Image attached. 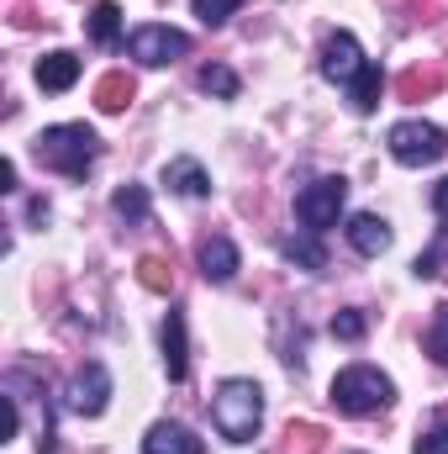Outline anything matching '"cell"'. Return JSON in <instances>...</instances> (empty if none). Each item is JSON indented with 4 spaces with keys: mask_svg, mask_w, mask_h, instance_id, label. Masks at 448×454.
<instances>
[{
    "mask_svg": "<svg viewBox=\"0 0 448 454\" xmlns=\"http://www.w3.org/2000/svg\"><path fill=\"white\" fill-rule=\"evenodd\" d=\"M380 85H385V80H380V69H375V64H364V74L348 85V96H353V112H364V116L375 112V106H380Z\"/></svg>",
    "mask_w": 448,
    "mask_h": 454,
    "instance_id": "cell-19",
    "label": "cell"
},
{
    "mask_svg": "<svg viewBox=\"0 0 448 454\" xmlns=\"http://www.w3.org/2000/svg\"><path fill=\"white\" fill-rule=\"evenodd\" d=\"M385 143H390L396 164H412V169L438 164V159L448 153V132L444 127H433V121H396Z\"/></svg>",
    "mask_w": 448,
    "mask_h": 454,
    "instance_id": "cell-4",
    "label": "cell"
},
{
    "mask_svg": "<svg viewBox=\"0 0 448 454\" xmlns=\"http://www.w3.org/2000/svg\"><path fill=\"white\" fill-rule=\"evenodd\" d=\"M74 80H80V59H74L69 48H53V53L37 59V85H42V90L58 96V90H69Z\"/></svg>",
    "mask_w": 448,
    "mask_h": 454,
    "instance_id": "cell-11",
    "label": "cell"
},
{
    "mask_svg": "<svg viewBox=\"0 0 448 454\" xmlns=\"http://www.w3.org/2000/svg\"><path fill=\"white\" fill-rule=\"evenodd\" d=\"M90 37H96L101 48H112L116 37H121V5H112V0H101V5L90 11Z\"/></svg>",
    "mask_w": 448,
    "mask_h": 454,
    "instance_id": "cell-20",
    "label": "cell"
},
{
    "mask_svg": "<svg viewBox=\"0 0 448 454\" xmlns=\"http://www.w3.org/2000/svg\"><path fill=\"white\" fill-rule=\"evenodd\" d=\"M37 164L58 169L64 180H85L90 164H96V132L85 121H64V127H42L37 143H32Z\"/></svg>",
    "mask_w": 448,
    "mask_h": 454,
    "instance_id": "cell-1",
    "label": "cell"
},
{
    "mask_svg": "<svg viewBox=\"0 0 448 454\" xmlns=\"http://www.w3.org/2000/svg\"><path fill=\"white\" fill-rule=\"evenodd\" d=\"M164 185H169L174 196H185V201H201V196L212 191V180H206V169H201L196 159H174V164L164 169Z\"/></svg>",
    "mask_w": 448,
    "mask_h": 454,
    "instance_id": "cell-14",
    "label": "cell"
},
{
    "mask_svg": "<svg viewBox=\"0 0 448 454\" xmlns=\"http://www.w3.org/2000/svg\"><path fill=\"white\" fill-rule=\"evenodd\" d=\"M428 354H433V364H444L448 370V301H438L433 307V328H428Z\"/></svg>",
    "mask_w": 448,
    "mask_h": 454,
    "instance_id": "cell-23",
    "label": "cell"
},
{
    "mask_svg": "<svg viewBox=\"0 0 448 454\" xmlns=\"http://www.w3.org/2000/svg\"><path fill=\"white\" fill-rule=\"evenodd\" d=\"M106 396H112V375H106V364H85L74 380H69V412H80V418H101L106 412Z\"/></svg>",
    "mask_w": 448,
    "mask_h": 454,
    "instance_id": "cell-7",
    "label": "cell"
},
{
    "mask_svg": "<svg viewBox=\"0 0 448 454\" xmlns=\"http://www.w3.org/2000/svg\"><path fill=\"white\" fill-rule=\"evenodd\" d=\"M444 90V69H406L401 80H396V96L401 101H428V96H438Z\"/></svg>",
    "mask_w": 448,
    "mask_h": 454,
    "instance_id": "cell-16",
    "label": "cell"
},
{
    "mask_svg": "<svg viewBox=\"0 0 448 454\" xmlns=\"http://www.w3.org/2000/svg\"><path fill=\"white\" fill-rule=\"evenodd\" d=\"M433 212H438V217L448 223V175L438 180V185H433Z\"/></svg>",
    "mask_w": 448,
    "mask_h": 454,
    "instance_id": "cell-30",
    "label": "cell"
},
{
    "mask_svg": "<svg viewBox=\"0 0 448 454\" xmlns=\"http://www.w3.org/2000/svg\"><path fill=\"white\" fill-rule=\"evenodd\" d=\"M343 201H348V180L343 175H322V180H312L296 196V217H301L306 232H328L337 223V212H343Z\"/></svg>",
    "mask_w": 448,
    "mask_h": 454,
    "instance_id": "cell-5",
    "label": "cell"
},
{
    "mask_svg": "<svg viewBox=\"0 0 448 454\" xmlns=\"http://www.w3.org/2000/svg\"><path fill=\"white\" fill-rule=\"evenodd\" d=\"M417 454H448V412H438V418L417 434Z\"/></svg>",
    "mask_w": 448,
    "mask_h": 454,
    "instance_id": "cell-27",
    "label": "cell"
},
{
    "mask_svg": "<svg viewBox=\"0 0 448 454\" xmlns=\"http://www.w3.org/2000/svg\"><path fill=\"white\" fill-rule=\"evenodd\" d=\"M406 11H412L417 21H438V0H406Z\"/></svg>",
    "mask_w": 448,
    "mask_h": 454,
    "instance_id": "cell-29",
    "label": "cell"
},
{
    "mask_svg": "<svg viewBox=\"0 0 448 454\" xmlns=\"http://www.w3.org/2000/svg\"><path fill=\"white\" fill-rule=\"evenodd\" d=\"M127 53H132L137 64H148V69H164V64H174V59L190 53V37L174 32V27H137V32L127 37Z\"/></svg>",
    "mask_w": 448,
    "mask_h": 454,
    "instance_id": "cell-6",
    "label": "cell"
},
{
    "mask_svg": "<svg viewBox=\"0 0 448 454\" xmlns=\"http://www.w3.org/2000/svg\"><path fill=\"white\" fill-rule=\"evenodd\" d=\"M322 74H328L333 85H353V80L364 74V48L353 43V32H333V37L322 43Z\"/></svg>",
    "mask_w": 448,
    "mask_h": 454,
    "instance_id": "cell-8",
    "label": "cell"
},
{
    "mask_svg": "<svg viewBox=\"0 0 448 454\" xmlns=\"http://www.w3.org/2000/svg\"><path fill=\"white\" fill-rule=\"evenodd\" d=\"M237 5H243V0H196V16H201L206 27H222Z\"/></svg>",
    "mask_w": 448,
    "mask_h": 454,
    "instance_id": "cell-28",
    "label": "cell"
},
{
    "mask_svg": "<svg viewBox=\"0 0 448 454\" xmlns=\"http://www.w3.org/2000/svg\"><path fill=\"white\" fill-rule=\"evenodd\" d=\"M143 454H206V444L185 423H153L143 439Z\"/></svg>",
    "mask_w": 448,
    "mask_h": 454,
    "instance_id": "cell-10",
    "label": "cell"
},
{
    "mask_svg": "<svg viewBox=\"0 0 448 454\" xmlns=\"http://www.w3.org/2000/svg\"><path fill=\"white\" fill-rule=\"evenodd\" d=\"M27 217H32V223H48V201H42V196H37V201H32V207H27Z\"/></svg>",
    "mask_w": 448,
    "mask_h": 454,
    "instance_id": "cell-33",
    "label": "cell"
},
{
    "mask_svg": "<svg viewBox=\"0 0 448 454\" xmlns=\"http://www.w3.org/2000/svg\"><path fill=\"white\" fill-rule=\"evenodd\" d=\"M364 328H369V317H364L359 307H343V312L333 317V339H343V343H359Z\"/></svg>",
    "mask_w": 448,
    "mask_h": 454,
    "instance_id": "cell-26",
    "label": "cell"
},
{
    "mask_svg": "<svg viewBox=\"0 0 448 454\" xmlns=\"http://www.w3.org/2000/svg\"><path fill=\"white\" fill-rule=\"evenodd\" d=\"M212 423L217 434L232 439V444H248L264 423V391L253 380H222L217 396H212Z\"/></svg>",
    "mask_w": 448,
    "mask_h": 454,
    "instance_id": "cell-2",
    "label": "cell"
},
{
    "mask_svg": "<svg viewBox=\"0 0 448 454\" xmlns=\"http://www.w3.org/2000/svg\"><path fill=\"white\" fill-rule=\"evenodd\" d=\"M348 243H353L364 259H375V254H385V248H390V223H385V217H375V212H359V217L348 223Z\"/></svg>",
    "mask_w": 448,
    "mask_h": 454,
    "instance_id": "cell-12",
    "label": "cell"
},
{
    "mask_svg": "<svg viewBox=\"0 0 448 454\" xmlns=\"http://www.w3.org/2000/svg\"><path fill=\"white\" fill-rule=\"evenodd\" d=\"M164 370H169V380H185V375H190V348H185V312H169V317H164Z\"/></svg>",
    "mask_w": 448,
    "mask_h": 454,
    "instance_id": "cell-13",
    "label": "cell"
},
{
    "mask_svg": "<svg viewBox=\"0 0 448 454\" xmlns=\"http://www.w3.org/2000/svg\"><path fill=\"white\" fill-rule=\"evenodd\" d=\"M285 254H290L296 264H306V270H328V254H322L317 232H312V238H290V243H285Z\"/></svg>",
    "mask_w": 448,
    "mask_h": 454,
    "instance_id": "cell-25",
    "label": "cell"
},
{
    "mask_svg": "<svg viewBox=\"0 0 448 454\" xmlns=\"http://www.w3.org/2000/svg\"><path fill=\"white\" fill-rule=\"evenodd\" d=\"M11 16H16V27H37V21H42V16H37V11H32V5H16V11H11Z\"/></svg>",
    "mask_w": 448,
    "mask_h": 454,
    "instance_id": "cell-31",
    "label": "cell"
},
{
    "mask_svg": "<svg viewBox=\"0 0 448 454\" xmlns=\"http://www.w3.org/2000/svg\"><path fill=\"white\" fill-rule=\"evenodd\" d=\"M112 207H116V217H127V223H148V191L143 185H121L112 196Z\"/></svg>",
    "mask_w": 448,
    "mask_h": 454,
    "instance_id": "cell-22",
    "label": "cell"
},
{
    "mask_svg": "<svg viewBox=\"0 0 448 454\" xmlns=\"http://www.w3.org/2000/svg\"><path fill=\"white\" fill-rule=\"evenodd\" d=\"M322 439H328V434H322L317 423H290L285 439H280V454H317L322 450Z\"/></svg>",
    "mask_w": 448,
    "mask_h": 454,
    "instance_id": "cell-21",
    "label": "cell"
},
{
    "mask_svg": "<svg viewBox=\"0 0 448 454\" xmlns=\"http://www.w3.org/2000/svg\"><path fill=\"white\" fill-rule=\"evenodd\" d=\"M137 280H143L148 291L169 296V291H174V264H169L164 254H143V259H137Z\"/></svg>",
    "mask_w": 448,
    "mask_h": 454,
    "instance_id": "cell-17",
    "label": "cell"
},
{
    "mask_svg": "<svg viewBox=\"0 0 448 454\" xmlns=\"http://www.w3.org/2000/svg\"><path fill=\"white\" fill-rule=\"evenodd\" d=\"M201 90H206V96H222V101H232V96H237V74H232L227 64H206V69H201Z\"/></svg>",
    "mask_w": 448,
    "mask_h": 454,
    "instance_id": "cell-24",
    "label": "cell"
},
{
    "mask_svg": "<svg viewBox=\"0 0 448 454\" xmlns=\"http://www.w3.org/2000/svg\"><path fill=\"white\" fill-rule=\"evenodd\" d=\"M196 259H201V275H206V280H217V286H227V280L237 275V248H232V238H222V232L201 238Z\"/></svg>",
    "mask_w": 448,
    "mask_h": 454,
    "instance_id": "cell-9",
    "label": "cell"
},
{
    "mask_svg": "<svg viewBox=\"0 0 448 454\" xmlns=\"http://www.w3.org/2000/svg\"><path fill=\"white\" fill-rule=\"evenodd\" d=\"M396 402V386L390 375H380L375 364H348L343 375L333 380V407L348 412V418H375Z\"/></svg>",
    "mask_w": 448,
    "mask_h": 454,
    "instance_id": "cell-3",
    "label": "cell"
},
{
    "mask_svg": "<svg viewBox=\"0 0 448 454\" xmlns=\"http://www.w3.org/2000/svg\"><path fill=\"white\" fill-rule=\"evenodd\" d=\"M0 191H16V164H11V159L0 164Z\"/></svg>",
    "mask_w": 448,
    "mask_h": 454,
    "instance_id": "cell-32",
    "label": "cell"
},
{
    "mask_svg": "<svg viewBox=\"0 0 448 454\" xmlns=\"http://www.w3.org/2000/svg\"><path fill=\"white\" fill-rule=\"evenodd\" d=\"M132 101H137V85H132L127 74H106V80L96 85V106H101L106 116H121Z\"/></svg>",
    "mask_w": 448,
    "mask_h": 454,
    "instance_id": "cell-15",
    "label": "cell"
},
{
    "mask_svg": "<svg viewBox=\"0 0 448 454\" xmlns=\"http://www.w3.org/2000/svg\"><path fill=\"white\" fill-rule=\"evenodd\" d=\"M412 275H417V280H444V275H448V227L433 238V248H422V254H417Z\"/></svg>",
    "mask_w": 448,
    "mask_h": 454,
    "instance_id": "cell-18",
    "label": "cell"
}]
</instances>
